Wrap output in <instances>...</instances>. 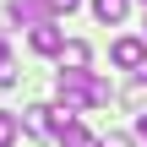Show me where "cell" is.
Instances as JSON below:
<instances>
[{"label": "cell", "instance_id": "cell-1", "mask_svg": "<svg viewBox=\"0 0 147 147\" xmlns=\"http://www.w3.org/2000/svg\"><path fill=\"white\" fill-rule=\"evenodd\" d=\"M55 93H60L65 109H98V104H109V82L93 76V71H60Z\"/></svg>", "mask_w": 147, "mask_h": 147}, {"label": "cell", "instance_id": "cell-2", "mask_svg": "<svg viewBox=\"0 0 147 147\" xmlns=\"http://www.w3.org/2000/svg\"><path fill=\"white\" fill-rule=\"evenodd\" d=\"M60 5L55 0H11L5 5V22H22V27H38V22H55Z\"/></svg>", "mask_w": 147, "mask_h": 147}, {"label": "cell", "instance_id": "cell-3", "mask_svg": "<svg viewBox=\"0 0 147 147\" xmlns=\"http://www.w3.org/2000/svg\"><path fill=\"white\" fill-rule=\"evenodd\" d=\"M109 55H115V65H125V71H142V65H147V38H120Z\"/></svg>", "mask_w": 147, "mask_h": 147}, {"label": "cell", "instance_id": "cell-4", "mask_svg": "<svg viewBox=\"0 0 147 147\" xmlns=\"http://www.w3.org/2000/svg\"><path fill=\"white\" fill-rule=\"evenodd\" d=\"M27 44H33L38 55H60V49H65V33H60L55 22H38V27L27 33Z\"/></svg>", "mask_w": 147, "mask_h": 147}, {"label": "cell", "instance_id": "cell-5", "mask_svg": "<svg viewBox=\"0 0 147 147\" xmlns=\"http://www.w3.org/2000/svg\"><path fill=\"white\" fill-rule=\"evenodd\" d=\"M93 65V49L82 44V38H65V49H60V71H87Z\"/></svg>", "mask_w": 147, "mask_h": 147}, {"label": "cell", "instance_id": "cell-6", "mask_svg": "<svg viewBox=\"0 0 147 147\" xmlns=\"http://www.w3.org/2000/svg\"><path fill=\"white\" fill-rule=\"evenodd\" d=\"M22 125H27L33 136H55V109H49V104H33V109L22 115Z\"/></svg>", "mask_w": 147, "mask_h": 147}, {"label": "cell", "instance_id": "cell-7", "mask_svg": "<svg viewBox=\"0 0 147 147\" xmlns=\"http://www.w3.org/2000/svg\"><path fill=\"white\" fill-rule=\"evenodd\" d=\"M55 142H60V147H104L93 131H87V125H82V120H65V131H60Z\"/></svg>", "mask_w": 147, "mask_h": 147}, {"label": "cell", "instance_id": "cell-8", "mask_svg": "<svg viewBox=\"0 0 147 147\" xmlns=\"http://www.w3.org/2000/svg\"><path fill=\"white\" fill-rule=\"evenodd\" d=\"M125 11H131V0H93V16H98L104 27H115V22H125Z\"/></svg>", "mask_w": 147, "mask_h": 147}, {"label": "cell", "instance_id": "cell-9", "mask_svg": "<svg viewBox=\"0 0 147 147\" xmlns=\"http://www.w3.org/2000/svg\"><path fill=\"white\" fill-rule=\"evenodd\" d=\"M16 131H22V120H16L11 109H0V147H11V142H16Z\"/></svg>", "mask_w": 147, "mask_h": 147}, {"label": "cell", "instance_id": "cell-10", "mask_svg": "<svg viewBox=\"0 0 147 147\" xmlns=\"http://www.w3.org/2000/svg\"><path fill=\"white\" fill-rule=\"evenodd\" d=\"M0 87H16V65H11V55H5V65H0Z\"/></svg>", "mask_w": 147, "mask_h": 147}, {"label": "cell", "instance_id": "cell-11", "mask_svg": "<svg viewBox=\"0 0 147 147\" xmlns=\"http://www.w3.org/2000/svg\"><path fill=\"white\" fill-rule=\"evenodd\" d=\"M104 147H136V142H131L125 131H109V136H104Z\"/></svg>", "mask_w": 147, "mask_h": 147}, {"label": "cell", "instance_id": "cell-12", "mask_svg": "<svg viewBox=\"0 0 147 147\" xmlns=\"http://www.w3.org/2000/svg\"><path fill=\"white\" fill-rule=\"evenodd\" d=\"M136 136H142V142H147V115H136Z\"/></svg>", "mask_w": 147, "mask_h": 147}, {"label": "cell", "instance_id": "cell-13", "mask_svg": "<svg viewBox=\"0 0 147 147\" xmlns=\"http://www.w3.org/2000/svg\"><path fill=\"white\" fill-rule=\"evenodd\" d=\"M55 5H60V11H71V5H76V0H55Z\"/></svg>", "mask_w": 147, "mask_h": 147}, {"label": "cell", "instance_id": "cell-14", "mask_svg": "<svg viewBox=\"0 0 147 147\" xmlns=\"http://www.w3.org/2000/svg\"><path fill=\"white\" fill-rule=\"evenodd\" d=\"M0 65H5V44H0Z\"/></svg>", "mask_w": 147, "mask_h": 147}, {"label": "cell", "instance_id": "cell-15", "mask_svg": "<svg viewBox=\"0 0 147 147\" xmlns=\"http://www.w3.org/2000/svg\"><path fill=\"white\" fill-rule=\"evenodd\" d=\"M136 76H142V82H147V65H142V71H136Z\"/></svg>", "mask_w": 147, "mask_h": 147}, {"label": "cell", "instance_id": "cell-16", "mask_svg": "<svg viewBox=\"0 0 147 147\" xmlns=\"http://www.w3.org/2000/svg\"><path fill=\"white\" fill-rule=\"evenodd\" d=\"M142 38H147V27H142Z\"/></svg>", "mask_w": 147, "mask_h": 147}, {"label": "cell", "instance_id": "cell-17", "mask_svg": "<svg viewBox=\"0 0 147 147\" xmlns=\"http://www.w3.org/2000/svg\"><path fill=\"white\" fill-rule=\"evenodd\" d=\"M142 5H147V0H142Z\"/></svg>", "mask_w": 147, "mask_h": 147}]
</instances>
